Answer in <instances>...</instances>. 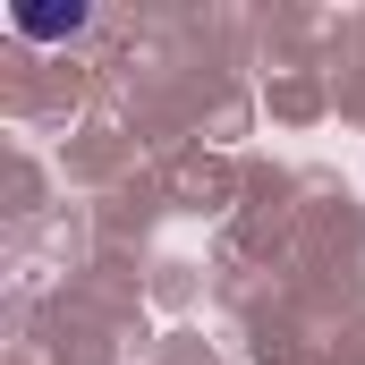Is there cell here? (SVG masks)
<instances>
[{"mask_svg": "<svg viewBox=\"0 0 365 365\" xmlns=\"http://www.w3.org/2000/svg\"><path fill=\"white\" fill-rule=\"evenodd\" d=\"M86 26H93L86 0H17V9H9V34H17V43H77Z\"/></svg>", "mask_w": 365, "mask_h": 365, "instance_id": "cell-1", "label": "cell"}]
</instances>
